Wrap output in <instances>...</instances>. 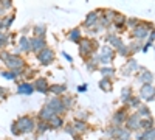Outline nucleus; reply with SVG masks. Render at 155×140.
I'll use <instances>...</instances> for the list:
<instances>
[{"label":"nucleus","mask_w":155,"mask_h":140,"mask_svg":"<svg viewBox=\"0 0 155 140\" xmlns=\"http://www.w3.org/2000/svg\"><path fill=\"white\" fill-rule=\"evenodd\" d=\"M112 87H113V84H112V80H110V78H102V80H99V89H101L102 92H110Z\"/></svg>","instance_id":"nucleus-19"},{"label":"nucleus","mask_w":155,"mask_h":140,"mask_svg":"<svg viewBox=\"0 0 155 140\" xmlns=\"http://www.w3.org/2000/svg\"><path fill=\"white\" fill-rule=\"evenodd\" d=\"M12 2H14V0H0V6H2L5 11H8V9L12 8Z\"/></svg>","instance_id":"nucleus-26"},{"label":"nucleus","mask_w":155,"mask_h":140,"mask_svg":"<svg viewBox=\"0 0 155 140\" xmlns=\"http://www.w3.org/2000/svg\"><path fill=\"white\" fill-rule=\"evenodd\" d=\"M31 31H33V34L37 36V37H45V34H47V27H45V25H34Z\"/></svg>","instance_id":"nucleus-21"},{"label":"nucleus","mask_w":155,"mask_h":140,"mask_svg":"<svg viewBox=\"0 0 155 140\" xmlns=\"http://www.w3.org/2000/svg\"><path fill=\"white\" fill-rule=\"evenodd\" d=\"M0 61L5 64V67L8 70H12V72H16L19 76L20 73L25 70V67H28L27 66V61H25L19 53H9L6 52V50H0Z\"/></svg>","instance_id":"nucleus-1"},{"label":"nucleus","mask_w":155,"mask_h":140,"mask_svg":"<svg viewBox=\"0 0 155 140\" xmlns=\"http://www.w3.org/2000/svg\"><path fill=\"white\" fill-rule=\"evenodd\" d=\"M73 128L76 129L78 134H82V132L87 131L88 126H87V123H85L84 120H74V121H73Z\"/></svg>","instance_id":"nucleus-20"},{"label":"nucleus","mask_w":155,"mask_h":140,"mask_svg":"<svg viewBox=\"0 0 155 140\" xmlns=\"http://www.w3.org/2000/svg\"><path fill=\"white\" fill-rule=\"evenodd\" d=\"M17 53H23L28 55L31 53V41L30 37H27V34H22L17 41Z\"/></svg>","instance_id":"nucleus-6"},{"label":"nucleus","mask_w":155,"mask_h":140,"mask_svg":"<svg viewBox=\"0 0 155 140\" xmlns=\"http://www.w3.org/2000/svg\"><path fill=\"white\" fill-rule=\"evenodd\" d=\"M36 129H37V134H44L45 131L51 129V126H50V123H48V121H42V120H39V123H37V126H36Z\"/></svg>","instance_id":"nucleus-24"},{"label":"nucleus","mask_w":155,"mask_h":140,"mask_svg":"<svg viewBox=\"0 0 155 140\" xmlns=\"http://www.w3.org/2000/svg\"><path fill=\"white\" fill-rule=\"evenodd\" d=\"M36 129V123L31 117L28 115H23V117H19L14 123L11 125V132L14 135H20V134H28V132H33Z\"/></svg>","instance_id":"nucleus-2"},{"label":"nucleus","mask_w":155,"mask_h":140,"mask_svg":"<svg viewBox=\"0 0 155 140\" xmlns=\"http://www.w3.org/2000/svg\"><path fill=\"white\" fill-rule=\"evenodd\" d=\"M61 100H62L64 106H65V109H71V108L76 104V98H74L73 95H68L67 92L64 94V95H61Z\"/></svg>","instance_id":"nucleus-15"},{"label":"nucleus","mask_w":155,"mask_h":140,"mask_svg":"<svg viewBox=\"0 0 155 140\" xmlns=\"http://www.w3.org/2000/svg\"><path fill=\"white\" fill-rule=\"evenodd\" d=\"M62 56L65 58V59H67L68 62H73V58H71V56H70V55H68L67 52H62Z\"/></svg>","instance_id":"nucleus-30"},{"label":"nucleus","mask_w":155,"mask_h":140,"mask_svg":"<svg viewBox=\"0 0 155 140\" xmlns=\"http://www.w3.org/2000/svg\"><path fill=\"white\" fill-rule=\"evenodd\" d=\"M48 92H50L51 95L61 97V95H64V94L67 92V84H50Z\"/></svg>","instance_id":"nucleus-13"},{"label":"nucleus","mask_w":155,"mask_h":140,"mask_svg":"<svg viewBox=\"0 0 155 140\" xmlns=\"http://www.w3.org/2000/svg\"><path fill=\"white\" fill-rule=\"evenodd\" d=\"M30 41H31V53H34V55H37L39 52H42V50H44L45 47H48L45 37H37V36H33Z\"/></svg>","instance_id":"nucleus-8"},{"label":"nucleus","mask_w":155,"mask_h":140,"mask_svg":"<svg viewBox=\"0 0 155 140\" xmlns=\"http://www.w3.org/2000/svg\"><path fill=\"white\" fill-rule=\"evenodd\" d=\"M99 73L102 75V78H112V76L115 75V69L109 67V66H104V67H99Z\"/></svg>","instance_id":"nucleus-23"},{"label":"nucleus","mask_w":155,"mask_h":140,"mask_svg":"<svg viewBox=\"0 0 155 140\" xmlns=\"http://www.w3.org/2000/svg\"><path fill=\"white\" fill-rule=\"evenodd\" d=\"M34 90L39 92V94H44V95H48V87H50V83L47 78H44V76H39V78H34Z\"/></svg>","instance_id":"nucleus-7"},{"label":"nucleus","mask_w":155,"mask_h":140,"mask_svg":"<svg viewBox=\"0 0 155 140\" xmlns=\"http://www.w3.org/2000/svg\"><path fill=\"white\" fill-rule=\"evenodd\" d=\"M65 131H67V132H68L71 137H74V138H78V140H79V134L76 132V129L73 128V125H68L67 128H65Z\"/></svg>","instance_id":"nucleus-27"},{"label":"nucleus","mask_w":155,"mask_h":140,"mask_svg":"<svg viewBox=\"0 0 155 140\" xmlns=\"http://www.w3.org/2000/svg\"><path fill=\"white\" fill-rule=\"evenodd\" d=\"M16 20V12H12V14H5L3 16V25H5V30H9L11 25L14 23Z\"/></svg>","instance_id":"nucleus-22"},{"label":"nucleus","mask_w":155,"mask_h":140,"mask_svg":"<svg viewBox=\"0 0 155 140\" xmlns=\"http://www.w3.org/2000/svg\"><path fill=\"white\" fill-rule=\"evenodd\" d=\"M33 92H36L33 83H30V81L17 83V94H19V95H31Z\"/></svg>","instance_id":"nucleus-11"},{"label":"nucleus","mask_w":155,"mask_h":140,"mask_svg":"<svg viewBox=\"0 0 155 140\" xmlns=\"http://www.w3.org/2000/svg\"><path fill=\"white\" fill-rule=\"evenodd\" d=\"M109 42H110L113 47H116V48L121 47V41L118 39V37H115V36H109Z\"/></svg>","instance_id":"nucleus-28"},{"label":"nucleus","mask_w":155,"mask_h":140,"mask_svg":"<svg viewBox=\"0 0 155 140\" xmlns=\"http://www.w3.org/2000/svg\"><path fill=\"white\" fill-rule=\"evenodd\" d=\"M50 126H51V129H59L61 126L64 125V118H62V115H58V114H54L53 117L50 118Z\"/></svg>","instance_id":"nucleus-16"},{"label":"nucleus","mask_w":155,"mask_h":140,"mask_svg":"<svg viewBox=\"0 0 155 140\" xmlns=\"http://www.w3.org/2000/svg\"><path fill=\"white\" fill-rule=\"evenodd\" d=\"M99 16H101V11L88 12V14L85 16V19H84V22H82V27L84 28H93L95 25L98 23V20H99Z\"/></svg>","instance_id":"nucleus-9"},{"label":"nucleus","mask_w":155,"mask_h":140,"mask_svg":"<svg viewBox=\"0 0 155 140\" xmlns=\"http://www.w3.org/2000/svg\"><path fill=\"white\" fill-rule=\"evenodd\" d=\"M19 78H22L23 81H28V80H34L36 78V70L31 67H25V70L20 73Z\"/></svg>","instance_id":"nucleus-17"},{"label":"nucleus","mask_w":155,"mask_h":140,"mask_svg":"<svg viewBox=\"0 0 155 140\" xmlns=\"http://www.w3.org/2000/svg\"><path fill=\"white\" fill-rule=\"evenodd\" d=\"M127 97H129V89L123 90V100H127Z\"/></svg>","instance_id":"nucleus-31"},{"label":"nucleus","mask_w":155,"mask_h":140,"mask_svg":"<svg viewBox=\"0 0 155 140\" xmlns=\"http://www.w3.org/2000/svg\"><path fill=\"white\" fill-rule=\"evenodd\" d=\"M87 90V84H81V86H78V92H85Z\"/></svg>","instance_id":"nucleus-29"},{"label":"nucleus","mask_w":155,"mask_h":140,"mask_svg":"<svg viewBox=\"0 0 155 140\" xmlns=\"http://www.w3.org/2000/svg\"><path fill=\"white\" fill-rule=\"evenodd\" d=\"M78 47H79V55H81V58L87 59V58H90V56H92V55L96 52L98 44H96V41H93V39H87V37H82L81 42L78 44Z\"/></svg>","instance_id":"nucleus-3"},{"label":"nucleus","mask_w":155,"mask_h":140,"mask_svg":"<svg viewBox=\"0 0 155 140\" xmlns=\"http://www.w3.org/2000/svg\"><path fill=\"white\" fill-rule=\"evenodd\" d=\"M0 30H5V25H3V16L0 17ZM6 31V30H5Z\"/></svg>","instance_id":"nucleus-32"},{"label":"nucleus","mask_w":155,"mask_h":140,"mask_svg":"<svg viewBox=\"0 0 155 140\" xmlns=\"http://www.w3.org/2000/svg\"><path fill=\"white\" fill-rule=\"evenodd\" d=\"M2 16H5V9L0 6V17H2Z\"/></svg>","instance_id":"nucleus-33"},{"label":"nucleus","mask_w":155,"mask_h":140,"mask_svg":"<svg viewBox=\"0 0 155 140\" xmlns=\"http://www.w3.org/2000/svg\"><path fill=\"white\" fill-rule=\"evenodd\" d=\"M82 37L84 36H82V28L81 27H76V28H73V30H70L67 33V39L70 42H74V44H79Z\"/></svg>","instance_id":"nucleus-12"},{"label":"nucleus","mask_w":155,"mask_h":140,"mask_svg":"<svg viewBox=\"0 0 155 140\" xmlns=\"http://www.w3.org/2000/svg\"><path fill=\"white\" fill-rule=\"evenodd\" d=\"M36 58H37V62L41 66H50V64H53L54 62V59H56V53H54V50L53 48H50V47H45L42 52H39L37 55H36Z\"/></svg>","instance_id":"nucleus-4"},{"label":"nucleus","mask_w":155,"mask_h":140,"mask_svg":"<svg viewBox=\"0 0 155 140\" xmlns=\"http://www.w3.org/2000/svg\"><path fill=\"white\" fill-rule=\"evenodd\" d=\"M54 115V112L51 111L48 106H44L42 109H41V112H39V120H42V121H50V118Z\"/></svg>","instance_id":"nucleus-14"},{"label":"nucleus","mask_w":155,"mask_h":140,"mask_svg":"<svg viewBox=\"0 0 155 140\" xmlns=\"http://www.w3.org/2000/svg\"><path fill=\"white\" fill-rule=\"evenodd\" d=\"M98 56H99V62H101V64H109V62L113 61L115 52H113V48H110V47H102Z\"/></svg>","instance_id":"nucleus-10"},{"label":"nucleus","mask_w":155,"mask_h":140,"mask_svg":"<svg viewBox=\"0 0 155 140\" xmlns=\"http://www.w3.org/2000/svg\"><path fill=\"white\" fill-rule=\"evenodd\" d=\"M45 106H48L54 114H58V115H62V114L67 111L65 106H64V103H62L61 97H58V95H51V97L45 101Z\"/></svg>","instance_id":"nucleus-5"},{"label":"nucleus","mask_w":155,"mask_h":140,"mask_svg":"<svg viewBox=\"0 0 155 140\" xmlns=\"http://www.w3.org/2000/svg\"><path fill=\"white\" fill-rule=\"evenodd\" d=\"M0 76H2L3 80H8V81H17L19 80V75L12 70H8V69L0 72Z\"/></svg>","instance_id":"nucleus-18"},{"label":"nucleus","mask_w":155,"mask_h":140,"mask_svg":"<svg viewBox=\"0 0 155 140\" xmlns=\"http://www.w3.org/2000/svg\"><path fill=\"white\" fill-rule=\"evenodd\" d=\"M9 97V89L8 87H3V86H0V101H3Z\"/></svg>","instance_id":"nucleus-25"}]
</instances>
